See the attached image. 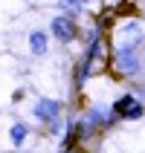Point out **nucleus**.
Returning <instances> with one entry per match:
<instances>
[{
  "mask_svg": "<svg viewBox=\"0 0 145 153\" xmlns=\"http://www.w3.org/2000/svg\"><path fill=\"white\" fill-rule=\"evenodd\" d=\"M73 153H84V150H73Z\"/></svg>",
  "mask_w": 145,
  "mask_h": 153,
  "instance_id": "6e6552de",
  "label": "nucleus"
},
{
  "mask_svg": "<svg viewBox=\"0 0 145 153\" xmlns=\"http://www.w3.org/2000/svg\"><path fill=\"white\" fill-rule=\"evenodd\" d=\"M145 116V104L142 101H134L131 107H125V110L116 116V119H125V121H137V119H142Z\"/></svg>",
  "mask_w": 145,
  "mask_h": 153,
  "instance_id": "0eeeda50",
  "label": "nucleus"
},
{
  "mask_svg": "<svg viewBox=\"0 0 145 153\" xmlns=\"http://www.w3.org/2000/svg\"><path fill=\"white\" fill-rule=\"evenodd\" d=\"M87 124H90V127H102V124H113V116H107V110H104V107H90V110H87Z\"/></svg>",
  "mask_w": 145,
  "mask_h": 153,
  "instance_id": "20e7f679",
  "label": "nucleus"
},
{
  "mask_svg": "<svg viewBox=\"0 0 145 153\" xmlns=\"http://www.w3.org/2000/svg\"><path fill=\"white\" fill-rule=\"evenodd\" d=\"M137 41L131 43H122L119 49H116V58H113V64H116V69L119 72H125V75H139V69H142V61H139L137 55Z\"/></svg>",
  "mask_w": 145,
  "mask_h": 153,
  "instance_id": "f257e3e1",
  "label": "nucleus"
},
{
  "mask_svg": "<svg viewBox=\"0 0 145 153\" xmlns=\"http://www.w3.org/2000/svg\"><path fill=\"white\" fill-rule=\"evenodd\" d=\"M50 32L58 38L61 43H70V41H76V35H78V26H76V17H70V15H58V17H52V23H50Z\"/></svg>",
  "mask_w": 145,
  "mask_h": 153,
  "instance_id": "f03ea898",
  "label": "nucleus"
},
{
  "mask_svg": "<svg viewBox=\"0 0 145 153\" xmlns=\"http://www.w3.org/2000/svg\"><path fill=\"white\" fill-rule=\"evenodd\" d=\"M29 49H32V55H44V52H47V32H44V29L29 35Z\"/></svg>",
  "mask_w": 145,
  "mask_h": 153,
  "instance_id": "39448f33",
  "label": "nucleus"
},
{
  "mask_svg": "<svg viewBox=\"0 0 145 153\" xmlns=\"http://www.w3.org/2000/svg\"><path fill=\"white\" fill-rule=\"evenodd\" d=\"M32 116L41 121V124H52V121L61 119V101H55V98H38Z\"/></svg>",
  "mask_w": 145,
  "mask_h": 153,
  "instance_id": "7ed1b4c3",
  "label": "nucleus"
},
{
  "mask_svg": "<svg viewBox=\"0 0 145 153\" xmlns=\"http://www.w3.org/2000/svg\"><path fill=\"white\" fill-rule=\"evenodd\" d=\"M26 136H29V127H26L23 121H15V124H12V130H9V139H12V145L20 147V145L26 142Z\"/></svg>",
  "mask_w": 145,
  "mask_h": 153,
  "instance_id": "423d86ee",
  "label": "nucleus"
}]
</instances>
